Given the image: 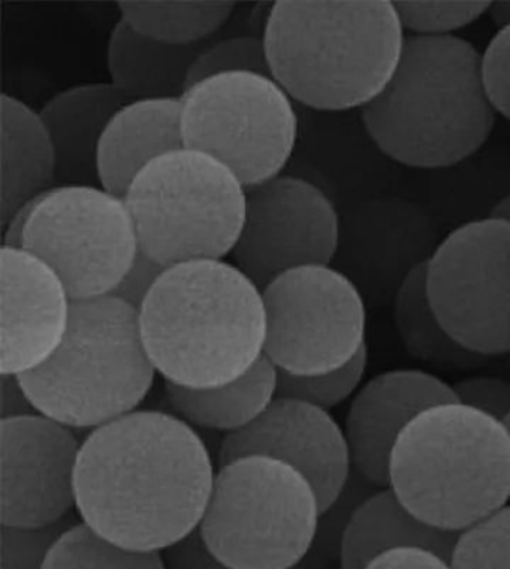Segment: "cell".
<instances>
[{
  "mask_svg": "<svg viewBox=\"0 0 510 569\" xmlns=\"http://www.w3.org/2000/svg\"><path fill=\"white\" fill-rule=\"evenodd\" d=\"M388 487L423 523L464 532L509 506V429L458 400L433 405L397 439Z\"/></svg>",
  "mask_w": 510,
  "mask_h": 569,
  "instance_id": "cell-5",
  "label": "cell"
},
{
  "mask_svg": "<svg viewBox=\"0 0 510 569\" xmlns=\"http://www.w3.org/2000/svg\"><path fill=\"white\" fill-rule=\"evenodd\" d=\"M453 569H510V506L458 536Z\"/></svg>",
  "mask_w": 510,
  "mask_h": 569,
  "instance_id": "cell-28",
  "label": "cell"
},
{
  "mask_svg": "<svg viewBox=\"0 0 510 569\" xmlns=\"http://www.w3.org/2000/svg\"><path fill=\"white\" fill-rule=\"evenodd\" d=\"M339 243V213L327 193L301 177L278 176L246 189L243 230L231 256L262 291L287 271L330 266Z\"/></svg>",
  "mask_w": 510,
  "mask_h": 569,
  "instance_id": "cell-13",
  "label": "cell"
},
{
  "mask_svg": "<svg viewBox=\"0 0 510 569\" xmlns=\"http://www.w3.org/2000/svg\"><path fill=\"white\" fill-rule=\"evenodd\" d=\"M369 366V349L360 353L334 372L318 377H293L279 372L278 398L296 399L314 407L330 409L339 407L360 390Z\"/></svg>",
  "mask_w": 510,
  "mask_h": 569,
  "instance_id": "cell-27",
  "label": "cell"
},
{
  "mask_svg": "<svg viewBox=\"0 0 510 569\" xmlns=\"http://www.w3.org/2000/svg\"><path fill=\"white\" fill-rule=\"evenodd\" d=\"M120 19L138 32L172 46H197L218 32L236 10L231 0H122Z\"/></svg>",
  "mask_w": 510,
  "mask_h": 569,
  "instance_id": "cell-24",
  "label": "cell"
},
{
  "mask_svg": "<svg viewBox=\"0 0 510 569\" xmlns=\"http://www.w3.org/2000/svg\"><path fill=\"white\" fill-rule=\"evenodd\" d=\"M482 80L496 113L510 120V24L499 29L481 56Z\"/></svg>",
  "mask_w": 510,
  "mask_h": 569,
  "instance_id": "cell-33",
  "label": "cell"
},
{
  "mask_svg": "<svg viewBox=\"0 0 510 569\" xmlns=\"http://www.w3.org/2000/svg\"><path fill=\"white\" fill-rule=\"evenodd\" d=\"M206 46L167 44L120 19L108 40V74L131 101L183 98L190 67Z\"/></svg>",
  "mask_w": 510,
  "mask_h": 569,
  "instance_id": "cell-21",
  "label": "cell"
},
{
  "mask_svg": "<svg viewBox=\"0 0 510 569\" xmlns=\"http://www.w3.org/2000/svg\"><path fill=\"white\" fill-rule=\"evenodd\" d=\"M184 148L227 166L244 188L280 176L298 138L292 98L272 77L228 72L186 90Z\"/></svg>",
  "mask_w": 510,
  "mask_h": 569,
  "instance_id": "cell-10",
  "label": "cell"
},
{
  "mask_svg": "<svg viewBox=\"0 0 510 569\" xmlns=\"http://www.w3.org/2000/svg\"><path fill=\"white\" fill-rule=\"evenodd\" d=\"M38 413L20 377L2 375L0 377V416H2V420H14V418L32 417Z\"/></svg>",
  "mask_w": 510,
  "mask_h": 569,
  "instance_id": "cell-38",
  "label": "cell"
},
{
  "mask_svg": "<svg viewBox=\"0 0 510 569\" xmlns=\"http://www.w3.org/2000/svg\"><path fill=\"white\" fill-rule=\"evenodd\" d=\"M263 356L279 372L318 377L344 368L367 347V310L357 284L331 266L287 271L262 290Z\"/></svg>",
  "mask_w": 510,
  "mask_h": 569,
  "instance_id": "cell-11",
  "label": "cell"
},
{
  "mask_svg": "<svg viewBox=\"0 0 510 569\" xmlns=\"http://www.w3.org/2000/svg\"><path fill=\"white\" fill-rule=\"evenodd\" d=\"M509 240H510V223H509Z\"/></svg>",
  "mask_w": 510,
  "mask_h": 569,
  "instance_id": "cell-42",
  "label": "cell"
},
{
  "mask_svg": "<svg viewBox=\"0 0 510 569\" xmlns=\"http://www.w3.org/2000/svg\"><path fill=\"white\" fill-rule=\"evenodd\" d=\"M321 503L297 469L270 457L220 465L198 533L231 569H296L317 545Z\"/></svg>",
  "mask_w": 510,
  "mask_h": 569,
  "instance_id": "cell-7",
  "label": "cell"
},
{
  "mask_svg": "<svg viewBox=\"0 0 510 569\" xmlns=\"http://www.w3.org/2000/svg\"><path fill=\"white\" fill-rule=\"evenodd\" d=\"M156 372L140 310L116 296L72 301L71 322L53 357L21 375L38 412L72 430H93L138 411Z\"/></svg>",
  "mask_w": 510,
  "mask_h": 569,
  "instance_id": "cell-6",
  "label": "cell"
},
{
  "mask_svg": "<svg viewBox=\"0 0 510 569\" xmlns=\"http://www.w3.org/2000/svg\"><path fill=\"white\" fill-rule=\"evenodd\" d=\"M140 325L156 372L194 390L243 377L266 347L262 291L224 260L168 267L141 306Z\"/></svg>",
  "mask_w": 510,
  "mask_h": 569,
  "instance_id": "cell-3",
  "label": "cell"
},
{
  "mask_svg": "<svg viewBox=\"0 0 510 569\" xmlns=\"http://www.w3.org/2000/svg\"><path fill=\"white\" fill-rule=\"evenodd\" d=\"M131 99L111 83L72 86L44 103L39 116L50 133L58 159V187H101L98 150L103 132Z\"/></svg>",
  "mask_w": 510,
  "mask_h": 569,
  "instance_id": "cell-19",
  "label": "cell"
},
{
  "mask_svg": "<svg viewBox=\"0 0 510 569\" xmlns=\"http://www.w3.org/2000/svg\"><path fill=\"white\" fill-rule=\"evenodd\" d=\"M166 562L168 569H231L220 563L202 545L200 533L194 532L188 540L167 550ZM296 569H304L300 567Z\"/></svg>",
  "mask_w": 510,
  "mask_h": 569,
  "instance_id": "cell-37",
  "label": "cell"
},
{
  "mask_svg": "<svg viewBox=\"0 0 510 569\" xmlns=\"http://www.w3.org/2000/svg\"><path fill=\"white\" fill-rule=\"evenodd\" d=\"M378 489V486L367 480L353 468L352 477H350L339 498L321 512L317 545L314 546L321 547V550L326 551L327 555L339 558L340 545L346 528L356 515L358 507Z\"/></svg>",
  "mask_w": 510,
  "mask_h": 569,
  "instance_id": "cell-32",
  "label": "cell"
},
{
  "mask_svg": "<svg viewBox=\"0 0 510 569\" xmlns=\"http://www.w3.org/2000/svg\"><path fill=\"white\" fill-rule=\"evenodd\" d=\"M0 266V372L21 377L46 365L62 345L72 299L56 271L19 246H2Z\"/></svg>",
  "mask_w": 510,
  "mask_h": 569,
  "instance_id": "cell-16",
  "label": "cell"
},
{
  "mask_svg": "<svg viewBox=\"0 0 510 569\" xmlns=\"http://www.w3.org/2000/svg\"><path fill=\"white\" fill-rule=\"evenodd\" d=\"M44 569H168L163 553L112 545L83 521L69 526L54 542Z\"/></svg>",
  "mask_w": 510,
  "mask_h": 569,
  "instance_id": "cell-26",
  "label": "cell"
},
{
  "mask_svg": "<svg viewBox=\"0 0 510 569\" xmlns=\"http://www.w3.org/2000/svg\"><path fill=\"white\" fill-rule=\"evenodd\" d=\"M364 569H453L451 560L426 547H399L383 551Z\"/></svg>",
  "mask_w": 510,
  "mask_h": 569,
  "instance_id": "cell-36",
  "label": "cell"
},
{
  "mask_svg": "<svg viewBox=\"0 0 510 569\" xmlns=\"http://www.w3.org/2000/svg\"><path fill=\"white\" fill-rule=\"evenodd\" d=\"M140 249L166 267L231 256L243 230L246 188L210 154L180 149L138 174L123 198Z\"/></svg>",
  "mask_w": 510,
  "mask_h": 569,
  "instance_id": "cell-8",
  "label": "cell"
},
{
  "mask_svg": "<svg viewBox=\"0 0 510 569\" xmlns=\"http://www.w3.org/2000/svg\"><path fill=\"white\" fill-rule=\"evenodd\" d=\"M3 231V244L49 264L72 301L114 295L140 252L123 198L88 184L51 188L17 211Z\"/></svg>",
  "mask_w": 510,
  "mask_h": 569,
  "instance_id": "cell-9",
  "label": "cell"
},
{
  "mask_svg": "<svg viewBox=\"0 0 510 569\" xmlns=\"http://www.w3.org/2000/svg\"><path fill=\"white\" fill-rule=\"evenodd\" d=\"M481 56L457 34H408L394 76L362 109V123L387 157L413 168H447L486 144L496 111Z\"/></svg>",
  "mask_w": 510,
  "mask_h": 569,
  "instance_id": "cell-4",
  "label": "cell"
},
{
  "mask_svg": "<svg viewBox=\"0 0 510 569\" xmlns=\"http://www.w3.org/2000/svg\"><path fill=\"white\" fill-rule=\"evenodd\" d=\"M401 24L410 34L448 37L487 14L491 2H394Z\"/></svg>",
  "mask_w": 510,
  "mask_h": 569,
  "instance_id": "cell-30",
  "label": "cell"
},
{
  "mask_svg": "<svg viewBox=\"0 0 510 569\" xmlns=\"http://www.w3.org/2000/svg\"><path fill=\"white\" fill-rule=\"evenodd\" d=\"M77 523L73 517L49 528L28 529L2 526L0 533V569H44L54 542L64 530Z\"/></svg>",
  "mask_w": 510,
  "mask_h": 569,
  "instance_id": "cell-31",
  "label": "cell"
},
{
  "mask_svg": "<svg viewBox=\"0 0 510 569\" xmlns=\"http://www.w3.org/2000/svg\"><path fill=\"white\" fill-rule=\"evenodd\" d=\"M458 402L504 421L510 416V381L499 377H472L452 383Z\"/></svg>",
  "mask_w": 510,
  "mask_h": 569,
  "instance_id": "cell-34",
  "label": "cell"
},
{
  "mask_svg": "<svg viewBox=\"0 0 510 569\" xmlns=\"http://www.w3.org/2000/svg\"><path fill=\"white\" fill-rule=\"evenodd\" d=\"M504 425H506V427H508L509 432H510V416L508 418H506Z\"/></svg>",
  "mask_w": 510,
  "mask_h": 569,
  "instance_id": "cell-41",
  "label": "cell"
},
{
  "mask_svg": "<svg viewBox=\"0 0 510 569\" xmlns=\"http://www.w3.org/2000/svg\"><path fill=\"white\" fill-rule=\"evenodd\" d=\"M168 267L156 261L154 258L147 256L146 252H138L136 261L131 269H129L127 276H124L122 282L114 291L116 297L123 300L124 303L131 305L137 310L141 309L144 305L147 297L153 291L156 283L166 273Z\"/></svg>",
  "mask_w": 510,
  "mask_h": 569,
  "instance_id": "cell-35",
  "label": "cell"
},
{
  "mask_svg": "<svg viewBox=\"0 0 510 569\" xmlns=\"http://www.w3.org/2000/svg\"><path fill=\"white\" fill-rule=\"evenodd\" d=\"M406 30L389 0H279L263 44L272 79L310 109H364L403 54Z\"/></svg>",
  "mask_w": 510,
  "mask_h": 569,
  "instance_id": "cell-2",
  "label": "cell"
},
{
  "mask_svg": "<svg viewBox=\"0 0 510 569\" xmlns=\"http://www.w3.org/2000/svg\"><path fill=\"white\" fill-rule=\"evenodd\" d=\"M279 370L266 356L236 381L204 390L166 382L168 403L188 425L236 435L252 426L278 399Z\"/></svg>",
  "mask_w": 510,
  "mask_h": 569,
  "instance_id": "cell-23",
  "label": "cell"
},
{
  "mask_svg": "<svg viewBox=\"0 0 510 569\" xmlns=\"http://www.w3.org/2000/svg\"><path fill=\"white\" fill-rule=\"evenodd\" d=\"M181 98L128 102L108 123L99 142V184L124 198L147 166L163 154L184 149Z\"/></svg>",
  "mask_w": 510,
  "mask_h": 569,
  "instance_id": "cell-18",
  "label": "cell"
},
{
  "mask_svg": "<svg viewBox=\"0 0 510 569\" xmlns=\"http://www.w3.org/2000/svg\"><path fill=\"white\" fill-rule=\"evenodd\" d=\"M81 443L76 430L42 413L0 421L2 526L49 528L72 517Z\"/></svg>",
  "mask_w": 510,
  "mask_h": 569,
  "instance_id": "cell-14",
  "label": "cell"
},
{
  "mask_svg": "<svg viewBox=\"0 0 510 569\" xmlns=\"http://www.w3.org/2000/svg\"><path fill=\"white\" fill-rule=\"evenodd\" d=\"M490 218L510 223V193L497 202Z\"/></svg>",
  "mask_w": 510,
  "mask_h": 569,
  "instance_id": "cell-40",
  "label": "cell"
},
{
  "mask_svg": "<svg viewBox=\"0 0 510 569\" xmlns=\"http://www.w3.org/2000/svg\"><path fill=\"white\" fill-rule=\"evenodd\" d=\"M490 19L494 21L499 29L510 24V0L509 2H491L490 10L487 12Z\"/></svg>",
  "mask_w": 510,
  "mask_h": 569,
  "instance_id": "cell-39",
  "label": "cell"
},
{
  "mask_svg": "<svg viewBox=\"0 0 510 569\" xmlns=\"http://www.w3.org/2000/svg\"><path fill=\"white\" fill-rule=\"evenodd\" d=\"M456 400L451 383L426 370L392 369L369 379L353 396L344 422L356 471L387 487L389 457L409 422L433 405Z\"/></svg>",
  "mask_w": 510,
  "mask_h": 569,
  "instance_id": "cell-17",
  "label": "cell"
},
{
  "mask_svg": "<svg viewBox=\"0 0 510 569\" xmlns=\"http://www.w3.org/2000/svg\"><path fill=\"white\" fill-rule=\"evenodd\" d=\"M248 456L270 457L297 469L317 491L321 512L339 498L353 472L344 427L330 411L296 399H276L243 432L224 437L219 467Z\"/></svg>",
  "mask_w": 510,
  "mask_h": 569,
  "instance_id": "cell-15",
  "label": "cell"
},
{
  "mask_svg": "<svg viewBox=\"0 0 510 569\" xmlns=\"http://www.w3.org/2000/svg\"><path fill=\"white\" fill-rule=\"evenodd\" d=\"M2 187L0 222L6 228L17 211L58 187V159L41 116L19 98H0Z\"/></svg>",
  "mask_w": 510,
  "mask_h": 569,
  "instance_id": "cell-20",
  "label": "cell"
},
{
  "mask_svg": "<svg viewBox=\"0 0 510 569\" xmlns=\"http://www.w3.org/2000/svg\"><path fill=\"white\" fill-rule=\"evenodd\" d=\"M228 72H257L272 77L263 38L232 37L207 44L190 67L188 89Z\"/></svg>",
  "mask_w": 510,
  "mask_h": 569,
  "instance_id": "cell-29",
  "label": "cell"
},
{
  "mask_svg": "<svg viewBox=\"0 0 510 569\" xmlns=\"http://www.w3.org/2000/svg\"><path fill=\"white\" fill-rule=\"evenodd\" d=\"M426 282L436 317L461 348L478 357L510 352L508 222L458 227L428 258Z\"/></svg>",
  "mask_w": 510,
  "mask_h": 569,
  "instance_id": "cell-12",
  "label": "cell"
},
{
  "mask_svg": "<svg viewBox=\"0 0 510 569\" xmlns=\"http://www.w3.org/2000/svg\"><path fill=\"white\" fill-rule=\"evenodd\" d=\"M427 260L413 264L401 280L396 295L397 330L410 356L427 363L462 366L478 356L466 351L440 325L427 295Z\"/></svg>",
  "mask_w": 510,
  "mask_h": 569,
  "instance_id": "cell-25",
  "label": "cell"
},
{
  "mask_svg": "<svg viewBox=\"0 0 510 569\" xmlns=\"http://www.w3.org/2000/svg\"><path fill=\"white\" fill-rule=\"evenodd\" d=\"M216 472L192 426L138 409L81 443L78 519L122 549L166 553L198 532Z\"/></svg>",
  "mask_w": 510,
  "mask_h": 569,
  "instance_id": "cell-1",
  "label": "cell"
},
{
  "mask_svg": "<svg viewBox=\"0 0 510 569\" xmlns=\"http://www.w3.org/2000/svg\"><path fill=\"white\" fill-rule=\"evenodd\" d=\"M460 533L428 526L414 517L391 487H379L358 507L341 540L340 569H364L383 551L426 547L451 560Z\"/></svg>",
  "mask_w": 510,
  "mask_h": 569,
  "instance_id": "cell-22",
  "label": "cell"
}]
</instances>
